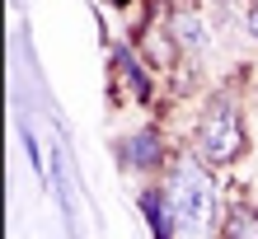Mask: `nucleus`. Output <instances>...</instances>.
<instances>
[{"mask_svg": "<svg viewBox=\"0 0 258 239\" xmlns=\"http://www.w3.org/2000/svg\"><path fill=\"white\" fill-rule=\"evenodd\" d=\"M155 239H221V197L211 164L197 150H178L155 188L141 192Z\"/></svg>", "mask_w": 258, "mask_h": 239, "instance_id": "1", "label": "nucleus"}, {"mask_svg": "<svg viewBox=\"0 0 258 239\" xmlns=\"http://www.w3.org/2000/svg\"><path fill=\"white\" fill-rule=\"evenodd\" d=\"M192 150L202 155L211 169H230L249 155V127H244V108L235 94H216L207 99L202 117L192 131Z\"/></svg>", "mask_w": 258, "mask_h": 239, "instance_id": "2", "label": "nucleus"}, {"mask_svg": "<svg viewBox=\"0 0 258 239\" xmlns=\"http://www.w3.org/2000/svg\"><path fill=\"white\" fill-rule=\"evenodd\" d=\"M169 141H164V131L160 127H141V131H127L122 141H117V164H122L127 174H164L169 169Z\"/></svg>", "mask_w": 258, "mask_h": 239, "instance_id": "3", "label": "nucleus"}, {"mask_svg": "<svg viewBox=\"0 0 258 239\" xmlns=\"http://www.w3.org/2000/svg\"><path fill=\"white\" fill-rule=\"evenodd\" d=\"M164 24H169V33H174V42L183 52H207L211 47V28H207V19L192 5H174V14Z\"/></svg>", "mask_w": 258, "mask_h": 239, "instance_id": "4", "label": "nucleus"}, {"mask_svg": "<svg viewBox=\"0 0 258 239\" xmlns=\"http://www.w3.org/2000/svg\"><path fill=\"white\" fill-rule=\"evenodd\" d=\"M221 239H258V202H230L221 211Z\"/></svg>", "mask_w": 258, "mask_h": 239, "instance_id": "5", "label": "nucleus"}, {"mask_svg": "<svg viewBox=\"0 0 258 239\" xmlns=\"http://www.w3.org/2000/svg\"><path fill=\"white\" fill-rule=\"evenodd\" d=\"M141 38H146V42H141V47H146V61L155 66V70H164V66H174V56L183 52V47H178V42H174V33H169V24H150V28H146Z\"/></svg>", "mask_w": 258, "mask_h": 239, "instance_id": "6", "label": "nucleus"}, {"mask_svg": "<svg viewBox=\"0 0 258 239\" xmlns=\"http://www.w3.org/2000/svg\"><path fill=\"white\" fill-rule=\"evenodd\" d=\"M113 61H117V75H127L132 94H136V99H150V75H141V66L132 61V52H117Z\"/></svg>", "mask_w": 258, "mask_h": 239, "instance_id": "7", "label": "nucleus"}, {"mask_svg": "<svg viewBox=\"0 0 258 239\" xmlns=\"http://www.w3.org/2000/svg\"><path fill=\"white\" fill-rule=\"evenodd\" d=\"M244 24H249V33L258 38V0H249V14H244Z\"/></svg>", "mask_w": 258, "mask_h": 239, "instance_id": "8", "label": "nucleus"}]
</instances>
